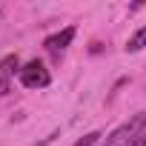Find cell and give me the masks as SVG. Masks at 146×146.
Returning a JSON list of instances; mask_svg holds the SVG:
<instances>
[{"label": "cell", "instance_id": "6da1fadb", "mask_svg": "<svg viewBox=\"0 0 146 146\" xmlns=\"http://www.w3.org/2000/svg\"><path fill=\"white\" fill-rule=\"evenodd\" d=\"M146 132V115L140 112V115H135L132 120H126V123H120L109 137H106V143L103 146H129L137 135H143Z\"/></svg>", "mask_w": 146, "mask_h": 146}, {"label": "cell", "instance_id": "7a4b0ae2", "mask_svg": "<svg viewBox=\"0 0 146 146\" xmlns=\"http://www.w3.org/2000/svg\"><path fill=\"white\" fill-rule=\"evenodd\" d=\"M20 83L26 86V89H43V86H49L52 83V75H49V69L40 63V60H29L20 72Z\"/></svg>", "mask_w": 146, "mask_h": 146}, {"label": "cell", "instance_id": "3957f363", "mask_svg": "<svg viewBox=\"0 0 146 146\" xmlns=\"http://www.w3.org/2000/svg\"><path fill=\"white\" fill-rule=\"evenodd\" d=\"M72 40H75V26H66L63 32H57V35L46 37V43H43V46H46L49 52H63V49H66Z\"/></svg>", "mask_w": 146, "mask_h": 146}, {"label": "cell", "instance_id": "277c9868", "mask_svg": "<svg viewBox=\"0 0 146 146\" xmlns=\"http://www.w3.org/2000/svg\"><path fill=\"white\" fill-rule=\"evenodd\" d=\"M15 72H20V57L17 54H6L0 60V75H15Z\"/></svg>", "mask_w": 146, "mask_h": 146}, {"label": "cell", "instance_id": "5b68a950", "mask_svg": "<svg viewBox=\"0 0 146 146\" xmlns=\"http://www.w3.org/2000/svg\"><path fill=\"white\" fill-rule=\"evenodd\" d=\"M146 46V26L143 29H137L132 37H129V43H126V52H140Z\"/></svg>", "mask_w": 146, "mask_h": 146}, {"label": "cell", "instance_id": "8992f818", "mask_svg": "<svg viewBox=\"0 0 146 146\" xmlns=\"http://www.w3.org/2000/svg\"><path fill=\"white\" fill-rule=\"evenodd\" d=\"M98 137H100V132H89V135H83L75 146H95V143H98Z\"/></svg>", "mask_w": 146, "mask_h": 146}, {"label": "cell", "instance_id": "52a82bcc", "mask_svg": "<svg viewBox=\"0 0 146 146\" xmlns=\"http://www.w3.org/2000/svg\"><path fill=\"white\" fill-rule=\"evenodd\" d=\"M129 146H146V132H143V135H137V137H135Z\"/></svg>", "mask_w": 146, "mask_h": 146}, {"label": "cell", "instance_id": "ba28073f", "mask_svg": "<svg viewBox=\"0 0 146 146\" xmlns=\"http://www.w3.org/2000/svg\"><path fill=\"white\" fill-rule=\"evenodd\" d=\"M6 92H9V80H6V78H3V75H0V98H3V95H6Z\"/></svg>", "mask_w": 146, "mask_h": 146}]
</instances>
